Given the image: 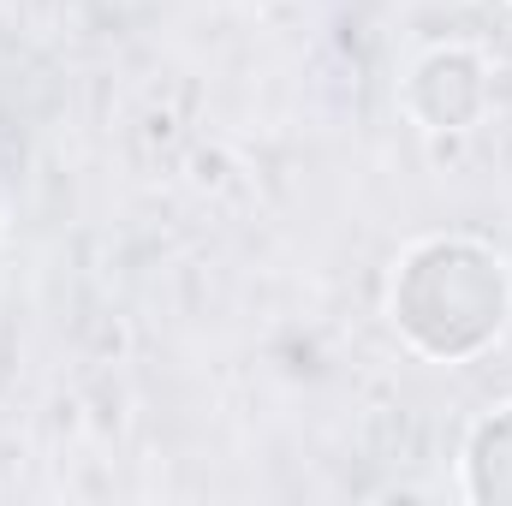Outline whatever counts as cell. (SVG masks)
I'll return each instance as SVG.
<instances>
[{"label": "cell", "mask_w": 512, "mask_h": 506, "mask_svg": "<svg viewBox=\"0 0 512 506\" xmlns=\"http://www.w3.org/2000/svg\"><path fill=\"white\" fill-rule=\"evenodd\" d=\"M489 102H495L489 60L471 42H435L399 78V108L423 137H435V131H477Z\"/></svg>", "instance_id": "7a4b0ae2"}, {"label": "cell", "mask_w": 512, "mask_h": 506, "mask_svg": "<svg viewBox=\"0 0 512 506\" xmlns=\"http://www.w3.org/2000/svg\"><path fill=\"white\" fill-rule=\"evenodd\" d=\"M233 173H239V161H233L221 143L185 155V179H191V191H203V197H221V191L233 185Z\"/></svg>", "instance_id": "277c9868"}, {"label": "cell", "mask_w": 512, "mask_h": 506, "mask_svg": "<svg viewBox=\"0 0 512 506\" xmlns=\"http://www.w3.org/2000/svg\"><path fill=\"white\" fill-rule=\"evenodd\" d=\"M387 322L417 358L471 364L512 322V262L471 233H423L387 268Z\"/></svg>", "instance_id": "6da1fadb"}, {"label": "cell", "mask_w": 512, "mask_h": 506, "mask_svg": "<svg viewBox=\"0 0 512 506\" xmlns=\"http://www.w3.org/2000/svg\"><path fill=\"white\" fill-rule=\"evenodd\" d=\"M459 495L471 506H512V399L471 423L459 447Z\"/></svg>", "instance_id": "3957f363"}, {"label": "cell", "mask_w": 512, "mask_h": 506, "mask_svg": "<svg viewBox=\"0 0 512 506\" xmlns=\"http://www.w3.org/2000/svg\"><path fill=\"white\" fill-rule=\"evenodd\" d=\"M0 239H6V203H0Z\"/></svg>", "instance_id": "5b68a950"}]
</instances>
